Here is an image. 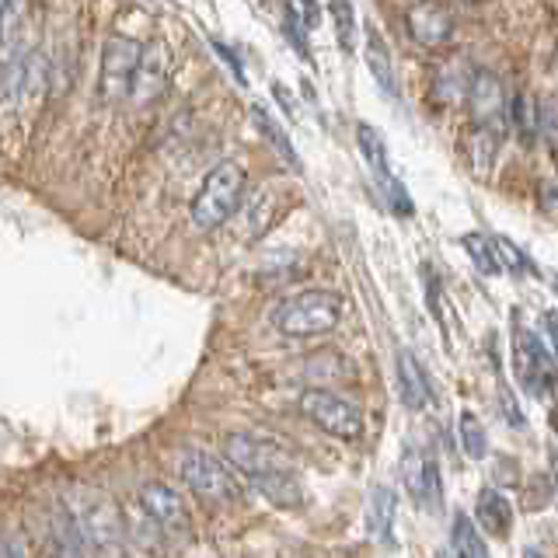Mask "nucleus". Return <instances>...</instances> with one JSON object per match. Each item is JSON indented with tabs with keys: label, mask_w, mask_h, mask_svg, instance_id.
<instances>
[{
	"label": "nucleus",
	"mask_w": 558,
	"mask_h": 558,
	"mask_svg": "<svg viewBox=\"0 0 558 558\" xmlns=\"http://www.w3.org/2000/svg\"><path fill=\"white\" fill-rule=\"evenodd\" d=\"M342 307L345 304L336 290H301L276 307L272 322L279 336L287 339H314L342 322Z\"/></svg>",
	"instance_id": "f257e3e1"
},
{
	"label": "nucleus",
	"mask_w": 558,
	"mask_h": 558,
	"mask_svg": "<svg viewBox=\"0 0 558 558\" xmlns=\"http://www.w3.org/2000/svg\"><path fill=\"white\" fill-rule=\"evenodd\" d=\"M244 185H248V174H244L238 161H223L209 171L199 185V196L192 199V223H196V231H217V227L231 220L244 199Z\"/></svg>",
	"instance_id": "f03ea898"
},
{
	"label": "nucleus",
	"mask_w": 558,
	"mask_h": 558,
	"mask_svg": "<svg viewBox=\"0 0 558 558\" xmlns=\"http://www.w3.org/2000/svg\"><path fill=\"white\" fill-rule=\"evenodd\" d=\"M301 412L314 426L339 440H356L363 433V412L349 398L328 391V388H307L301 395Z\"/></svg>",
	"instance_id": "7ed1b4c3"
},
{
	"label": "nucleus",
	"mask_w": 558,
	"mask_h": 558,
	"mask_svg": "<svg viewBox=\"0 0 558 558\" xmlns=\"http://www.w3.org/2000/svg\"><path fill=\"white\" fill-rule=\"evenodd\" d=\"M179 475L192 493L206 502H234L241 496V488L231 478V471H227L214 453H206V450H185L179 458Z\"/></svg>",
	"instance_id": "20e7f679"
},
{
	"label": "nucleus",
	"mask_w": 558,
	"mask_h": 558,
	"mask_svg": "<svg viewBox=\"0 0 558 558\" xmlns=\"http://www.w3.org/2000/svg\"><path fill=\"white\" fill-rule=\"evenodd\" d=\"M136 60H140V46L126 35H112L101 49V77H98V95L105 101H126L130 98V84L136 74Z\"/></svg>",
	"instance_id": "39448f33"
},
{
	"label": "nucleus",
	"mask_w": 558,
	"mask_h": 558,
	"mask_svg": "<svg viewBox=\"0 0 558 558\" xmlns=\"http://www.w3.org/2000/svg\"><path fill=\"white\" fill-rule=\"evenodd\" d=\"M171 70H174V57L168 43L154 39L150 46L140 49V60H136V74L130 84V98L140 109H147L157 98L168 92V81H171Z\"/></svg>",
	"instance_id": "423d86ee"
},
{
	"label": "nucleus",
	"mask_w": 558,
	"mask_h": 558,
	"mask_svg": "<svg viewBox=\"0 0 558 558\" xmlns=\"http://www.w3.org/2000/svg\"><path fill=\"white\" fill-rule=\"evenodd\" d=\"M223 458L248 478L269 475V471H290V458L272 440H262L252 433H231L223 440Z\"/></svg>",
	"instance_id": "0eeeda50"
},
{
	"label": "nucleus",
	"mask_w": 558,
	"mask_h": 558,
	"mask_svg": "<svg viewBox=\"0 0 558 558\" xmlns=\"http://www.w3.org/2000/svg\"><path fill=\"white\" fill-rule=\"evenodd\" d=\"M513 363H517V377L534 398H545L548 388L555 384V366L545 353V345L537 342V336H531L527 328L513 331Z\"/></svg>",
	"instance_id": "6e6552de"
},
{
	"label": "nucleus",
	"mask_w": 558,
	"mask_h": 558,
	"mask_svg": "<svg viewBox=\"0 0 558 558\" xmlns=\"http://www.w3.org/2000/svg\"><path fill=\"white\" fill-rule=\"evenodd\" d=\"M401 478H405V488H409V496L418 502V510L440 513V506H444V482H440V468H436L433 453L409 450L405 461H401Z\"/></svg>",
	"instance_id": "1a4fd4ad"
},
{
	"label": "nucleus",
	"mask_w": 558,
	"mask_h": 558,
	"mask_svg": "<svg viewBox=\"0 0 558 558\" xmlns=\"http://www.w3.org/2000/svg\"><path fill=\"white\" fill-rule=\"evenodd\" d=\"M140 506H144V513L168 534H185L192 527L182 496L165 482H144V485H140Z\"/></svg>",
	"instance_id": "9d476101"
},
{
	"label": "nucleus",
	"mask_w": 558,
	"mask_h": 558,
	"mask_svg": "<svg viewBox=\"0 0 558 558\" xmlns=\"http://www.w3.org/2000/svg\"><path fill=\"white\" fill-rule=\"evenodd\" d=\"M279 209H283V192L272 185H258L252 189V196L241 203L238 209V234L244 241H258L266 238V231L276 223Z\"/></svg>",
	"instance_id": "9b49d317"
},
{
	"label": "nucleus",
	"mask_w": 558,
	"mask_h": 558,
	"mask_svg": "<svg viewBox=\"0 0 558 558\" xmlns=\"http://www.w3.org/2000/svg\"><path fill=\"white\" fill-rule=\"evenodd\" d=\"M409 35L423 49H444L453 39V14L440 0H418L409 11Z\"/></svg>",
	"instance_id": "f8f14e48"
},
{
	"label": "nucleus",
	"mask_w": 558,
	"mask_h": 558,
	"mask_svg": "<svg viewBox=\"0 0 558 558\" xmlns=\"http://www.w3.org/2000/svg\"><path fill=\"white\" fill-rule=\"evenodd\" d=\"M468 105H471V116L478 122H496L506 109V92L496 74H488V70H475L468 81Z\"/></svg>",
	"instance_id": "ddd939ff"
},
{
	"label": "nucleus",
	"mask_w": 558,
	"mask_h": 558,
	"mask_svg": "<svg viewBox=\"0 0 558 558\" xmlns=\"http://www.w3.org/2000/svg\"><path fill=\"white\" fill-rule=\"evenodd\" d=\"M398 391H401V401H405L412 412H423L429 405L426 371L418 366V360L409 353V349H401L398 353Z\"/></svg>",
	"instance_id": "4468645a"
},
{
	"label": "nucleus",
	"mask_w": 558,
	"mask_h": 558,
	"mask_svg": "<svg viewBox=\"0 0 558 558\" xmlns=\"http://www.w3.org/2000/svg\"><path fill=\"white\" fill-rule=\"evenodd\" d=\"M499 144L502 136L496 130V122H475V130H471L464 136V157L475 174H488V168H493L496 154H499Z\"/></svg>",
	"instance_id": "2eb2a0df"
},
{
	"label": "nucleus",
	"mask_w": 558,
	"mask_h": 558,
	"mask_svg": "<svg viewBox=\"0 0 558 558\" xmlns=\"http://www.w3.org/2000/svg\"><path fill=\"white\" fill-rule=\"evenodd\" d=\"M478 527L493 537H506L513 527V506L499 488H482L478 493Z\"/></svg>",
	"instance_id": "dca6fc26"
},
{
	"label": "nucleus",
	"mask_w": 558,
	"mask_h": 558,
	"mask_svg": "<svg viewBox=\"0 0 558 558\" xmlns=\"http://www.w3.org/2000/svg\"><path fill=\"white\" fill-rule=\"evenodd\" d=\"M363 57H366V66H371V74H374L380 92L395 98V92H398V84H395V63H391L388 43L380 39V32L374 25H366V49H363Z\"/></svg>",
	"instance_id": "f3484780"
},
{
	"label": "nucleus",
	"mask_w": 558,
	"mask_h": 558,
	"mask_svg": "<svg viewBox=\"0 0 558 558\" xmlns=\"http://www.w3.org/2000/svg\"><path fill=\"white\" fill-rule=\"evenodd\" d=\"M395 527V493L388 485H377L371 506H366V531L374 541H388Z\"/></svg>",
	"instance_id": "a211bd4d"
},
{
	"label": "nucleus",
	"mask_w": 558,
	"mask_h": 558,
	"mask_svg": "<svg viewBox=\"0 0 558 558\" xmlns=\"http://www.w3.org/2000/svg\"><path fill=\"white\" fill-rule=\"evenodd\" d=\"M262 496L272 506H296L301 502V485H296L293 471H269V475H255L248 478Z\"/></svg>",
	"instance_id": "6ab92c4d"
},
{
	"label": "nucleus",
	"mask_w": 558,
	"mask_h": 558,
	"mask_svg": "<svg viewBox=\"0 0 558 558\" xmlns=\"http://www.w3.org/2000/svg\"><path fill=\"white\" fill-rule=\"evenodd\" d=\"M252 119H255V130L262 133V140H266V144L279 154V161H283L287 168H293V171L301 168V161H296V150L290 144V136L283 133V126H279V122L266 109H255Z\"/></svg>",
	"instance_id": "aec40b11"
},
{
	"label": "nucleus",
	"mask_w": 558,
	"mask_h": 558,
	"mask_svg": "<svg viewBox=\"0 0 558 558\" xmlns=\"http://www.w3.org/2000/svg\"><path fill=\"white\" fill-rule=\"evenodd\" d=\"M450 558H488V548L478 534V527L464 513L453 517V534H450Z\"/></svg>",
	"instance_id": "412c9836"
},
{
	"label": "nucleus",
	"mask_w": 558,
	"mask_h": 558,
	"mask_svg": "<svg viewBox=\"0 0 558 558\" xmlns=\"http://www.w3.org/2000/svg\"><path fill=\"white\" fill-rule=\"evenodd\" d=\"M356 140H360V154L366 157V165H371V171L377 174V182L391 179V168H388V147H384V136H380L374 126H366V122H360Z\"/></svg>",
	"instance_id": "4be33fe9"
},
{
	"label": "nucleus",
	"mask_w": 558,
	"mask_h": 558,
	"mask_svg": "<svg viewBox=\"0 0 558 558\" xmlns=\"http://www.w3.org/2000/svg\"><path fill=\"white\" fill-rule=\"evenodd\" d=\"M328 14H331V22H336L339 46L345 52H353V46H356V11H353V0H328Z\"/></svg>",
	"instance_id": "5701e85b"
},
{
	"label": "nucleus",
	"mask_w": 558,
	"mask_h": 558,
	"mask_svg": "<svg viewBox=\"0 0 558 558\" xmlns=\"http://www.w3.org/2000/svg\"><path fill=\"white\" fill-rule=\"evenodd\" d=\"M461 444H464V453L471 461H482L488 453V433L478 423L475 412H461Z\"/></svg>",
	"instance_id": "b1692460"
},
{
	"label": "nucleus",
	"mask_w": 558,
	"mask_h": 558,
	"mask_svg": "<svg viewBox=\"0 0 558 558\" xmlns=\"http://www.w3.org/2000/svg\"><path fill=\"white\" fill-rule=\"evenodd\" d=\"M510 119L523 140H534L537 136V105L531 101L527 92H517L510 101Z\"/></svg>",
	"instance_id": "393cba45"
},
{
	"label": "nucleus",
	"mask_w": 558,
	"mask_h": 558,
	"mask_svg": "<svg viewBox=\"0 0 558 558\" xmlns=\"http://www.w3.org/2000/svg\"><path fill=\"white\" fill-rule=\"evenodd\" d=\"M468 81L471 77H461L458 74V63H453V66H444L440 70V77H436V98H440V101H461L464 95H468Z\"/></svg>",
	"instance_id": "a878e982"
},
{
	"label": "nucleus",
	"mask_w": 558,
	"mask_h": 558,
	"mask_svg": "<svg viewBox=\"0 0 558 558\" xmlns=\"http://www.w3.org/2000/svg\"><path fill=\"white\" fill-rule=\"evenodd\" d=\"M464 248H468L471 258H475V266H478L485 276H496V272H499V262L493 258V244H488L485 238H478V234L464 238Z\"/></svg>",
	"instance_id": "bb28decb"
},
{
	"label": "nucleus",
	"mask_w": 558,
	"mask_h": 558,
	"mask_svg": "<svg viewBox=\"0 0 558 558\" xmlns=\"http://www.w3.org/2000/svg\"><path fill=\"white\" fill-rule=\"evenodd\" d=\"M537 136H545L551 147H558V101L537 105Z\"/></svg>",
	"instance_id": "cd10ccee"
},
{
	"label": "nucleus",
	"mask_w": 558,
	"mask_h": 558,
	"mask_svg": "<svg viewBox=\"0 0 558 558\" xmlns=\"http://www.w3.org/2000/svg\"><path fill=\"white\" fill-rule=\"evenodd\" d=\"M290 22H296V25L304 22V28L311 32V28H318L322 11H318L314 0H290Z\"/></svg>",
	"instance_id": "c85d7f7f"
},
{
	"label": "nucleus",
	"mask_w": 558,
	"mask_h": 558,
	"mask_svg": "<svg viewBox=\"0 0 558 558\" xmlns=\"http://www.w3.org/2000/svg\"><path fill=\"white\" fill-rule=\"evenodd\" d=\"M551 496H555V485L545 475H534V485L527 488V502H531L527 510H534V513L545 510V506L551 502Z\"/></svg>",
	"instance_id": "c756f323"
},
{
	"label": "nucleus",
	"mask_w": 558,
	"mask_h": 558,
	"mask_svg": "<svg viewBox=\"0 0 558 558\" xmlns=\"http://www.w3.org/2000/svg\"><path fill=\"white\" fill-rule=\"evenodd\" d=\"M493 252H496L502 262H510V269H523V255H520L506 238H496V241H493Z\"/></svg>",
	"instance_id": "7c9ffc66"
},
{
	"label": "nucleus",
	"mask_w": 558,
	"mask_h": 558,
	"mask_svg": "<svg viewBox=\"0 0 558 558\" xmlns=\"http://www.w3.org/2000/svg\"><path fill=\"white\" fill-rule=\"evenodd\" d=\"M0 558H25V545L14 534L0 537Z\"/></svg>",
	"instance_id": "2f4dec72"
},
{
	"label": "nucleus",
	"mask_w": 558,
	"mask_h": 558,
	"mask_svg": "<svg viewBox=\"0 0 558 558\" xmlns=\"http://www.w3.org/2000/svg\"><path fill=\"white\" fill-rule=\"evenodd\" d=\"M214 49H217V52H220V57L227 60V66H231V70H234V81H238V84H244V81H248V77H244V66H241V63L234 60V52H231V49H227L223 43H217V39H214Z\"/></svg>",
	"instance_id": "473e14b6"
},
{
	"label": "nucleus",
	"mask_w": 558,
	"mask_h": 558,
	"mask_svg": "<svg viewBox=\"0 0 558 558\" xmlns=\"http://www.w3.org/2000/svg\"><path fill=\"white\" fill-rule=\"evenodd\" d=\"M541 209H545V214H558V185L555 182L541 189Z\"/></svg>",
	"instance_id": "72a5a7b5"
},
{
	"label": "nucleus",
	"mask_w": 558,
	"mask_h": 558,
	"mask_svg": "<svg viewBox=\"0 0 558 558\" xmlns=\"http://www.w3.org/2000/svg\"><path fill=\"white\" fill-rule=\"evenodd\" d=\"M548 331H551V342H555V353H558V314H548Z\"/></svg>",
	"instance_id": "f704fd0d"
},
{
	"label": "nucleus",
	"mask_w": 558,
	"mask_h": 558,
	"mask_svg": "<svg viewBox=\"0 0 558 558\" xmlns=\"http://www.w3.org/2000/svg\"><path fill=\"white\" fill-rule=\"evenodd\" d=\"M523 558H541V551H534V548H527V551H523Z\"/></svg>",
	"instance_id": "c9c22d12"
},
{
	"label": "nucleus",
	"mask_w": 558,
	"mask_h": 558,
	"mask_svg": "<svg viewBox=\"0 0 558 558\" xmlns=\"http://www.w3.org/2000/svg\"><path fill=\"white\" fill-rule=\"evenodd\" d=\"M8 4H11V0H0V14H4V11H8Z\"/></svg>",
	"instance_id": "e433bc0d"
}]
</instances>
